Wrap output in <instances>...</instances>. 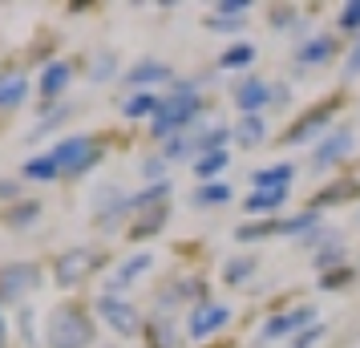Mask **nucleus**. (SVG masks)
Segmentation results:
<instances>
[{
  "label": "nucleus",
  "instance_id": "obj_1",
  "mask_svg": "<svg viewBox=\"0 0 360 348\" xmlns=\"http://www.w3.org/2000/svg\"><path fill=\"white\" fill-rule=\"evenodd\" d=\"M45 340H49V348H89L94 324H89V316H85L82 308L65 304V308H57V312L49 316Z\"/></svg>",
  "mask_w": 360,
  "mask_h": 348
},
{
  "label": "nucleus",
  "instance_id": "obj_2",
  "mask_svg": "<svg viewBox=\"0 0 360 348\" xmlns=\"http://www.w3.org/2000/svg\"><path fill=\"white\" fill-rule=\"evenodd\" d=\"M101 150L89 142V138H65V142H57V146L49 150V158L57 162V170H69V174H82L85 166L98 162Z\"/></svg>",
  "mask_w": 360,
  "mask_h": 348
},
{
  "label": "nucleus",
  "instance_id": "obj_3",
  "mask_svg": "<svg viewBox=\"0 0 360 348\" xmlns=\"http://www.w3.org/2000/svg\"><path fill=\"white\" fill-rule=\"evenodd\" d=\"M195 110H198L195 94H191L186 85H179V94H174L170 101H162V105H158V117H154V134L162 138V134H170L174 126H186V122L195 117Z\"/></svg>",
  "mask_w": 360,
  "mask_h": 348
},
{
  "label": "nucleus",
  "instance_id": "obj_4",
  "mask_svg": "<svg viewBox=\"0 0 360 348\" xmlns=\"http://www.w3.org/2000/svg\"><path fill=\"white\" fill-rule=\"evenodd\" d=\"M94 264H98V255L89 247H69L61 259H57V283L61 288H73V283H82L89 271H94Z\"/></svg>",
  "mask_w": 360,
  "mask_h": 348
},
{
  "label": "nucleus",
  "instance_id": "obj_5",
  "mask_svg": "<svg viewBox=\"0 0 360 348\" xmlns=\"http://www.w3.org/2000/svg\"><path fill=\"white\" fill-rule=\"evenodd\" d=\"M98 316L114 332H122V336H134V332H138V312H134V304H126V299H117V296H101Z\"/></svg>",
  "mask_w": 360,
  "mask_h": 348
},
{
  "label": "nucleus",
  "instance_id": "obj_6",
  "mask_svg": "<svg viewBox=\"0 0 360 348\" xmlns=\"http://www.w3.org/2000/svg\"><path fill=\"white\" fill-rule=\"evenodd\" d=\"M37 280H41L37 264H8L4 271H0V296L20 299L25 292H33L37 288Z\"/></svg>",
  "mask_w": 360,
  "mask_h": 348
},
{
  "label": "nucleus",
  "instance_id": "obj_7",
  "mask_svg": "<svg viewBox=\"0 0 360 348\" xmlns=\"http://www.w3.org/2000/svg\"><path fill=\"white\" fill-rule=\"evenodd\" d=\"M227 320H231V312L223 304H198L195 312H191V320H186V328H191L195 340H202V336H211L214 328H223Z\"/></svg>",
  "mask_w": 360,
  "mask_h": 348
},
{
  "label": "nucleus",
  "instance_id": "obj_8",
  "mask_svg": "<svg viewBox=\"0 0 360 348\" xmlns=\"http://www.w3.org/2000/svg\"><path fill=\"white\" fill-rule=\"evenodd\" d=\"M311 308H295V312L288 316H271L267 320V328H263V336L267 340H279V336H288V332H300V328H311Z\"/></svg>",
  "mask_w": 360,
  "mask_h": 348
},
{
  "label": "nucleus",
  "instance_id": "obj_9",
  "mask_svg": "<svg viewBox=\"0 0 360 348\" xmlns=\"http://www.w3.org/2000/svg\"><path fill=\"white\" fill-rule=\"evenodd\" d=\"M348 150H352V134H348V130H336L332 138H324V142L316 146L311 162H316V166H332V162H340Z\"/></svg>",
  "mask_w": 360,
  "mask_h": 348
},
{
  "label": "nucleus",
  "instance_id": "obj_10",
  "mask_svg": "<svg viewBox=\"0 0 360 348\" xmlns=\"http://www.w3.org/2000/svg\"><path fill=\"white\" fill-rule=\"evenodd\" d=\"M292 179H295V170L288 162L267 166V170H255V174H251L255 191H288V183H292Z\"/></svg>",
  "mask_w": 360,
  "mask_h": 348
},
{
  "label": "nucleus",
  "instance_id": "obj_11",
  "mask_svg": "<svg viewBox=\"0 0 360 348\" xmlns=\"http://www.w3.org/2000/svg\"><path fill=\"white\" fill-rule=\"evenodd\" d=\"M150 264H154V259H150L146 251H138V255H130V259H126V264L117 267L114 276H110V288H114V292H117V288H130V283L138 280V276H142V271H146Z\"/></svg>",
  "mask_w": 360,
  "mask_h": 348
},
{
  "label": "nucleus",
  "instance_id": "obj_12",
  "mask_svg": "<svg viewBox=\"0 0 360 348\" xmlns=\"http://www.w3.org/2000/svg\"><path fill=\"white\" fill-rule=\"evenodd\" d=\"M235 101H239V110H243V114H259L263 101H267V85L251 77V82H243L239 89H235Z\"/></svg>",
  "mask_w": 360,
  "mask_h": 348
},
{
  "label": "nucleus",
  "instance_id": "obj_13",
  "mask_svg": "<svg viewBox=\"0 0 360 348\" xmlns=\"http://www.w3.org/2000/svg\"><path fill=\"white\" fill-rule=\"evenodd\" d=\"M170 77V69L158 65V61H142V65H134L130 73H126V85H134V89H142V85H154V82H166Z\"/></svg>",
  "mask_w": 360,
  "mask_h": 348
},
{
  "label": "nucleus",
  "instance_id": "obj_14",
  "mask_svg": "<svg viewBox=\"0 0 360 348\" xmlns=\"http://www.w3.org/2000/svg\"><path fill=\"white\" fill-rule=\"evenodd\" d=\"M263 134H267V126H263L259 114H243V122L235 126V138H239L243 146H255V142H263Z\"/></svg>",
  "mask_w": 360,
  "mask_h": 348
},
{
  "label": "nucleus",
  "instance_id": "obj_15",
  "mask_svg": "<svg viewBox=\"0 0 360 348\" xmlns=\"http://www.w3.org/2000/svg\"><path fill=\"white\" fill-rule=\"evenodd\" d=\"M25 77L20 73H4L0 77V105H17V101H25Z\"/></svg>",
  "mask_w": 360,
  "mask_h": 348
},
{
  "label": "nucleus",
  "instance_id": "obj_16",
  "mask_svg": "<svg viewBox=\"0 0 360 348\" xmlns=\"http://www.w3.org/2000/svg\"><path fill=\"white\" fill-rule=\"evenodd\" d=\"M332 49H336V45H332L328 37H316V41H308L304 49L295 53V61H304V65H316V61H328V57H332Z\"/></svg>",
  "mask_w": 360,
  "mask_h": 348
},
{
  "label": "nucleus",
  "instance_id": "obj_17",
  "mask_svg": "<svg viewBox=\"0 0 360 348\" xmlns=\"http://www.w3.org/2000/svg\"><path fill=\"white\" fill-rule=\"evenodd\" d=\"M65 82H69V65H65V61H57V65L45 69V77H41V94L53 98V94H61V89H65Z\"/></svg>",
  "mask_w": 360,
  "mask_h": 348
},
{
  "label": "nucleus",
  "instance_id": "obj_18",
  "mask_svg": "<svg viewBox=\"0 0 360 348\" xmlns=\"http://www.w3.org/2000/svg\"><path fill=\"white\" fill-rule=\"evenodd\" d=\"M223 166H227V150H211V154H202V158L195 162V174L198 179H211V174H219Z\"/></svg>",
  "mask_w": 360,
  "mask_h": 348
},
{
  "label": "nucleus",
  "instance_id": "obj_19",
  "mask_svg": "<svg viewBox=\"0 0 360 348\" xmlns=\"http://www.w3.org/2000/svg\"><path fill=\"white\" fill-rule=\"evenodd\" d=\"M25 179H37V183H53V179H57V162H53L49 154H45V158H33V162L25 166Z\"/></svg>",
  "mask_w": 360,
  "mask_h": 348
},
{
  "label": "nucleus",
  "instance_id": "obj_20",
  "mask_svg": "<svg viewBox=\"0 0 360 348\" xmlns=\"http://www.w3.org/2000/svg\"><path fill=\"white\" fill-rule=\"evenodd\" d=\"M288 199V191H255L251 199H247V211H271V207H279V202Z\"/></svg>",
  "mask_w": 360,
  "mask_h": 348
},
{
  "label": "nucleus",
  "instance_id": "obj_21",
  "mask_svg": "<svg viewBox=\"0 0 360 348\" xmlns=\"http://www.w3.org/2000/svg\"><path fill=\"white\" fill-rule=\"evenodd\" d=\"M158 105H162L158 98H150V94H138V98L126 101V117H146V114H158Z\"/></svg>",
  "mask_w": 360,
  "mask_h": 348
},
{
  "label": "nucleus",
  "instance_id": "obj_22",
  "mask_svg": "<svg viewBox=\"0 0 360 348\" xmlns=\"http://www.w3.org/2000/svg\"><path fill=\"white\" fill-rule=\"evenodd\" d=\"M231 199V186H223V183H211V186H198L195 191V202H227Z\"/></svg>",
  "mask_w": 360,
  "mask_h": 348
},
{
  "label": "nucleus",
  "instance_id": "obj_23",
  "mask_svg": "<svg viewBox=\"0 0 360 348\" xmlns=\"http://www.w3.org/2000/svg\"><path fill=\"white\" fill-rule=\"evenodd\" d=\"M251 57H255V49H251V45H235V49L223 53V69H239V65H247Z\"/></svg>",
  "mask_w": 360,
  "mask_h": 348
},
{
  "label": "nucleus",
  "instance_id": "obj_24",
  "mask_svg": "<svg viewBox=\"0 0 360 348\" xmlns=\"http://www.w3.org/2000/svg\"><path fill=\"white\" fill-rule=\"evenodd\" d=\"M324 122H328V110H311L308 122H300L295 130H288V142H292V138H304V134H311L316 126H324Z\"/></svg>",
  "mask_w": 360,
  "mask_h": 348
},
{
  "label": "nucleus",
  "instance_id": "obj_25",
  "mask_svg": "<svg viewBox=\"0 0 360 348\" xmlns=\"http://www.w3.org/2000/svg\"><path fill=\"white\" fill-rule=\"evenodd\" d=\"M251 267H255L251 259H235V264H227V267H223V280H227V283H243Z\"/></svg>",
  "mask_w": 360,
  "mask_h": 348
},
{
  "label": "nucleus",
  "instance_id": "obj_26",
  "mask_svg": "<svg viewBox=\"0 0 360 348\" xmlns=\"http://www.w3.org/2000/svg\"><path fill=\"white\" fill-rule=\"evenodd\" d=\"M114 73V53H101L98 61H94V82H105Z\"/></svg>",
  "mask_w": 360,
  "mask_h": 348
},
{
  "label": "nucleus",
  "instance_id": "obj_27",
  "mask_svg": "<svg viewBox=\"0 0 360 348\" xmlns=\"http://www.w3.org/2000/svg\"><path fill=\"white\" fill-rule=\"evenodd\" d=\"M320 332H324L320 324H311V328H304L300 336H295V348H311L316 340H320Z\"/></svg>",
  "mask_w": 360,
  "mask_h": 348
},
{
  "label": "nucleus",
  "instance_id": "obj_28",
  "mask_svg": "<svg viewBox=\"0 0 360 348\" xmlns=\"http://www.w3.org/2000/svg\"><path fill=\"white\" fill-rule=\"evenodd\" d=\"M340 25H344V29H360V0H356V4H344Z\"/></svg>",
  "mask_w": 360,
  "mask_h": 348
},
{
  "label": "nucleus",
  "instance_id": "obj_29",
  "mask_svg": "<svg viewBox=\"0 0 360 348\" xmlns=\"http://www.w3.org/2000/svg\"><path fill=\"white\" fill-rule=\"evenodd\" d=\"M37 211H41L37 202H25V207H17V215H13V223H17V227H20V223H33V219H37Z\"/></svg>",
  "mask_w": 360,
  "mask_h": 348
},
{
  "label": "nucleus",
  "instance_id": "obj_30",
  "mask_svg": "<svg viewBox=\"0 0 360 348\" xmlns=\"http://www.w3.org/2000/svg\"><path fill=\"white\" fill-rule=\"evenodd\" d=\"M20 332H25V340L33 344L37 336H33V308H20Z\"/></svg>",
  "mask_w": 360,
  "mask_h": 348
},
{
  "label": "nucleus",
  "instance_id": "obj_31",
  "mask_svg": "<svg viewBox=\"0 0 360 348\" xmlns=\"http://www.w3.org/2000/svg\"><path fill=\"white\" fill-rule=\"evenodd\" d=\"M344 73H348V77H356V73H360V41H356V49L348 53V61H344Z\"/></svg>",
  "mask_w": 360,
  "mask_h": 348
},
{
  "label": "nucleus",
  "instance_id": "obj_32",
  "mask_svg": "<svg viewBox=\"0 0 360 348\" xmlns=\"http://www.w3.org/2000/svg\"><path fill=\"white\" fill-rule=\"evenodd\" d=\"M219 13H247V0H223Z\"/></svg>",
  "mask_w": 360,
  "mask_h": 348
},
{
  "label": "nucleus",
  "instance_id": "obj_33",
  "mask_svg": "<svg viewBox=\"0 0 360 348\" xmlns=\"http://www.w3.org/2000/svg\"><path fill=\"white\" fill-rule=\"evenodd\" d=\"M0 340H4V320H0Z\"/></svg>",
  "mask_w": 360,
  "mask_h": 348
},
{
  "label": "nucleus",
  "instance_id": "obj_34",
  "mask_svg": "<svg viewBox=\"0 0 360 348\" xmlns=\"http://www.w3.org/2000/svg\"><path fill=\"white\" fill-rule=\"evenodd\" d=\"M0 348H4V344H0Z\"/></svg>",
  "mask_w": 360,
  "mask_h": 348
}]
</instances>
